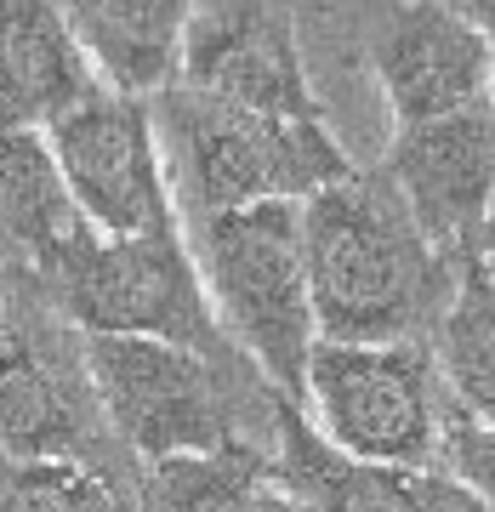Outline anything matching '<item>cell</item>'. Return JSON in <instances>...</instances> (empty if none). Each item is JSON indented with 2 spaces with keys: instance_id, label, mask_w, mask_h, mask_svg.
<instances>
[{
  "instance_id": "obj_15",
  "label": "cell",
  "mask_w": 495,
  "mask_h": 512,
  "mask_svg": "<svg viewBox=\"0 0 495 512\" xmlns=\"http://www.w3.org/2000/svg\"><path fill=\"white\" fill-rule=\"evenodd\" d=\"M97 80L126 97H160L177 86L200 0H57Z\"/></svg>"
},
{
  "instance_id": "obj_11",
  "label": "cell",
  "mask_w": 495,
  "mask_h": 512,
  "mask_svg": "<svg viewBox=\"0 0 495 512\" xmlns=\"http://www.w3.org/2000/svg\"><path fill=\"white\" fill-rule=\"evenodd\" d=\"M370 69L393 126L439 120L495 97V35L439 0H404L370 29Z\"/></svg>"
},
{
  "instance_id": "obj_17",
  "label": "cell",
  "mask_w": 495,
  "mask_h": 512,
  "mask_svg": "<svg viewBox=\"0 0 495 512\" xmlns=\"http://www.w3.org/2000/svg\"><path fill=\"white\" fill-rule=\"evenodd\" d=\"M268 450L154 461L137 478V512H262Z\"/></svg>"
},
{
  "instance_id": "obj_22",
  "label": "cell",
  "mask_w": 495,
  "mask_h": 512,
  "mask_svg": "<svg viewBox=\"0 0 495 512\" xmlns=\"http://www.w3.org/2000/svg\"><path fill=\"white\" fill-rule=\"evenodd\" d=\"M473 262H484L495 274V205H490V217H484V234H478V251H473Z\"/></svg>"
},
{
  "instance_id": "obj_4",
  "label": "cell",
  "mask_w": 495,
  "mask_h": 512,
  "mask_svg": "<svg viewBox=\"0 0 495 512\" xmlns=\"http://www.w3.org/2000/svg\"><path fill=\"white\" fill-rule=\"evenodd\" d=\"M205 296L234 348L291 404L308 399V359L319 348L302 200H262L245 211L188 222Z\"/></svg>"
},
{
  "instance_id": "obj_5",
  "label": "cell",
  "mask_w": 495,
  "mask_h": 512,
  "mask_svg": "<svg viewBox=\"0 0 495 512\" xmlns=\"http://www.w3.org/2000/svg\"><path fill=\"white\" fill-rule=\"evenodd\" d=\"M6 274V268H0ZM12 308L0 330V456L6 461H97L120 478L143 467L120 450L86 370V330H74L35 279L6 274Z\"/></svg>"
},
{
  "instance_id": "obj_24",
  "label": "cell",
  "mask_w": 495,
  "mask_h": 512,
  "mask_svg": "<svg viewBox=\"0 0 495 512\" xmlns=\"http://www.w3.org/2000/svg\"><path fill=\"white\" fill-rule=\"evenodd\" d=\"M456 512H490V507H484V501H473V495H461V507Z\"/></svg>"
},
{
  "instance_id": "obj_2",
  "label": "cell",
  "mask_w": 495,
  "mask_h": 512,
  "mask_svg": "<svg viewBox=\"0 0 495 512\" xmlns=\"http://www.w3.org/2000/svg\"><path fill=\"white\" fill-rule=\"evenodd\" d=\"M97 404L137 467L222 450H268L279 439V393L245 353H217L160 342V336H86Z\"/></svg>"
},
{
  "instance_id": "obj_1",
  "label": "cell",
  "mask_w": 495,
  "mask_h": 512,
  "mask_svg": "<svg viewBox=\"0 0 495 512\" xmlns=\"http://www.w3.org/2000/svg\"><path fill=\"white\" fill-rule=\"evenodd\" d=\"M302 239L319 342H433L461 262L422 234L382 165L302 200Z\"/></svg>"
},
{
  "instance_id": "obj_19",
  "label": "cell",
  "mask_w": 495,
  "mask_h": 512,
  "mask_svg": "<svg viewBox=\"0 0 495 512\" xmlns=\"http://www.w3.org/2000/svg\"><path fill=\"white\" fill-rule=\"evenodd\" d=\"M444 473L456 478L473 501H484V507L495 512V427L467 421V416L450 421V439H444Z\"/></svg>"
},
{
  "instance_id": "obj_3",
  "label": "cell",
  "mask_w": 495,
  "mask_h": 512,
  "mask_svg": "<svg viewBox=\"0 0 495 512\" xmlns=\"http://www.w3.org/2000/svg\"><path fill=\"white\" fill-rule=\"evenodd\" d=\"M154 120H160V148L183 228L262 200H313L319 188L342 183L353 171L330 120L313 126L262 120L183 80L154 97Z\"/></svg>"
},
{
  "instance_id": "obj_14",
  "label": "cell",
  "mask_w": 495,
  "mask_h": 512,
  "mask_svg": "<svg viewBox=\"0 0 495 512\" xmlns=\"http://www.w3.org/2000/svg\"><path fill=\"white\" fill-rule=\"evenodd\" d=\"M86 234L52 137L40 126L0 120V268L23 279H46Z\"/></svg>"
},
{
  "instance_id": "obj_6",
  "label": "cell",
  "mask_w": 495,
  "mask_h": 512,
  "mask_svg": "<svg viewBox=\"0 0 495 512\" xmlns=\"http://www.w3.org/2000/svg\"><path fill=\"white\" fill-rule=\"evenodd\" d=\"M35 285L86 336H160V342L217 353V359L239 353L205 296L200 262L183 228L126 239L86 228L69 245V256Z\"/></svg>"
},
{
  "instance_id": "obj_20",
  "label": "cell",
  "mask_w": 495,
  "mask_h": 512,
  "mask_svg": "<svg viewBox=\"0 0 495 512\" xmlns=\"http://www.w3.org/2000/svg\"><path fill=\"white\" fill-rule=\"evenodd\" d=\"M444 12H456V18L478 23V29H490L495 35V0H439Z\"/></svg>"
},
{
  "instance_id": "obj_8",
  "label": "cell",
  "mask_w": 495,
  "mask_h": 512,
  "mask_svg": "<svg viewBox=\"0 0 495 512\" xmlns=\"http://www.w3.org/2000/svg\"><path fill=\"white\" fill-rule=\"evenodd\" d=\"M46 137H52L63 183H69L92 234L126 239V234L183 228V211H177V194H171V171H165L154 97H126V92L97 86Z\"/></svg>"
},
{
  "instance_id": "obj_12",
  "label": "cell",
  "mask_w": 495,
  "mask_h": 512,
  "mask_svg": "<svg viewBox=\"0 0 495 512\" xmlns=\"http://www.w3.org/2000/svg\"><path fill=\"white\" fill-rule=\"evenodd\" d=\"M268 478L285 484L291 495L313 501L319 512H456L461 484L450 473H422V467H382L359 461L313 427L302 404L285 399L279 410V439Z\"/></svg>"
},
{
  "instance_id": "obj_10",
  "label": "cell",
  "mask_w": 495,
  "mask_h": 512,
  "mask_svg": "<svg viewBox=\"0 0 495 512\" xmlns=\"http://www.w3.org/2000/svg\"><path fill=\"white\" fill-rule=\"evenodd\" d=\"M376 165L393 177L422 234L456 262H467L495 205V97L439 120L393 126Z\"/></svg>"
},
{
  "instance_id": "obj_9",
  "label": "cell",
  "mask_w": 495,
  "mask_h": 512,
  "mask_svg": "<svg viewBox=\"0 0 495 512\" xmlns=\"http://www.w3.org/2000/svg\"><path fill=\"white\" fill-rule=\"evenodd\" d=\"M177 80L245 114H262V120H285V126L325 120L296 23L274 0H211V6H200Z\"/></svg>"
},
{
  "instance_id": "obj_23",
  "label": "cell",
  "mask_w": 495,
  "mask_h": 512,
  "mask_svg": "<svg viewBox=\"0 0 495 512\" xmlns=\"http://www.w3.org/2000/svg\"><path fill=\"white\" fill-rule=\"evenodd\" d=\"M6 308H12V291H6V274H0V330H6Z\"/></svg>"
},
{
  "instance_id": "obj_18",
  "label": "cell",
  "mask_w": 495,
  "mask_h": 512,
  "mask_svg": "<svg viewBox=\"0 0 495 512\" xmlns=\"http://www.w3.org/2000/svg\"><path fill=\"white\" fill-rule=\"evenodd\" d=\"M0 512H137V478L69 456L6 461Z\"/></svg>"
},
{
  "instance_id": "obj_25",
  "label": "cell",
  "mask_w": 495,
  "mask_h": 512,
  "mask_svg": "<svg viewBox=\"0 0 495 512\" xmlns=\"http://www.w3.org/2000/svg\"><path fill=\"white\" fill-rule=\"evenodd\" d=\"M0 478H6V456H0Z\"/></svg>"
},
{
  "instance_id": "obj_21",
  "label": "cell",
  "mask_w": 495,
  "mask_h": 512,
  "mask_svg": "<svg viewBox=\"0 0 495 512\" xmlns=\"http://www.w3.org/2000/svg\"><path fill=\"white\" fill-rule=\"evenodd\" d=\"M262 512H319L313 501H302V495H291L285 484H274L268 478V490H262Z\"/></svg>"
},
{
  "instance_id": "obj_16",
  "label": "cell",
  "mask_w": 495,
  "mask_h": 512,
  "mask_svg": "<svg viewBox=\"0 0 495 512\" xmlns=\"http://www.w3.org/2000/svg\"><path fill=\"white\" fill-rule=\"evenodd\" d=\"M433 359H439L444 393L456 404V416L495 427V274L473 256L461 262L456 296L439 313Z\"/></svg>"
},
{
  "instance_id": "obj_7",
  "label": "cell",
  "mask_w": 495,
  "mask_h": 512,
  "mask_svg": "<svg viewBox=\"0 0 495 512\" xmlns=\"http://www.w3.org/2000/svg\"><path fill=\"white\" fill-rule=\"evenodd\" d=\"M302 410L359 461L444 473L456 404L444 393L433 342H319Z\"/></svg>"
},
{
  "instance_id": "obj_13",
  "label": "cell",
  "mask_w": 495,
  "mask_h": 512,
  "mask_svg": "<svg viewBox=\"0 0 495 512\" xmlns=\"http://www.w3.org/2000/svg\"><path fill=\"white\" fill-rule=\"evenodd\" d=\"M97 86L103 80L57 0H0V120L52 131Z\"/></svg>"
}]
</instances>
